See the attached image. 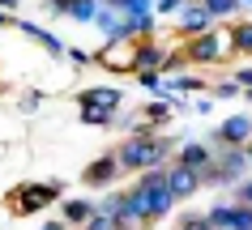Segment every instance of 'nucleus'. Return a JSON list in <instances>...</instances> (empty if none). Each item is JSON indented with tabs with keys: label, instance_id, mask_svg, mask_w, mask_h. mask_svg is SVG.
I'll return each mask as SVG.
<instances>
[{
	"label": "nucleus",
	"instance_id": "obj_4",
	"mask_svg": "<svg viewBox=\"0 0 252 230\" xmlns=\"http://www.w3.org/2000/svg\"><path fill=\"white\" fill-rule=\"evenodd\" d=\"M197 171L192 166H175V171H167V192L171 196H188V192H197Z\"/></svg>",
	"mask_w": 252,
	"mask_h": 230
},
{
	"label": "nucleus",
	"instance_id": "obj_8",
	"mask_svg": "<svg viewBox=\"0 0 252 230\" xmlns=\"http://www.w3.org/2000/svg\"><path fill=\"white\" fill-rule=\"evenodd\" d=\"M116 158H103V162H94L90 171H86V183H111V179H116Z\"/></svg>",
	"mask_w": 252,
	"mask_h": 230
},
{
	"label": "nucleus",
	"instance_id": "obj_14",
	"mask_svg": "<svg viewBox=\"0 0 252 230\" xmlns=\"http://www.w3.org/2000/svg\"><path fill=\"white\" fill-rule=\"evenodd\" d=\"M86 230H116V217L94 213V217H86Z\"/></svg>",
	"mask_w": 252,
	"mask_h": 230
},
{
	"label": "nucleus",
	"instance_id": "obj_1",
	"mask_svg": "<svg viewBox=\"0 0 252 230\" xmlns=\"http://www.w3.org/2000/svg\"><path fill=\"white\" fill-rule=\"evenodd\" d=\"M167 149H171L167 141H128V145L120 149L116 162H120V166H154Z\"/></svg>",
	"mask_w": 252,
	"mask_h": 230
},
{
	"label": "nucleus",
	"instance_id": "obj_13",
	"mask_svg": "<svg viewBox=\"0 0 252 230\" xmlns=\"http://www.w3.org/2000/svg\"><path fill=\"white\" fill-rule=\"evenodd\" d=\"M90 209H94V204H86V201H68L64 213L73 217V222H86V217H90Z\"/></svg>",
	"mask_w": 252,
	"mask_h": 230
},
{
	"label": "nucleus",
	"instance_id": "obj_5",
	"mask_svg": "<svg viewBox=\"0 0 252 230\" xmlns=\"http://www.w3.org/2000/svg\"><path fill=\"white\" fill-rule=\"evenodd\" d=\"M141 196H146V217H162L167 209H171V192H167V183H154V188H141Z\"/></svg>",
	"mask_w": 252,
	"mask_h": 230
},
{
	"label": "nucleus",
	"instance_id": "obj_21",
	"mask_svg": "<svg viewBox=\"0 0 252 230\" xmlns=\"http://www.w3.org/2000/svg\"><path fill=\"white\" fill-rule=\"evenodd\" d=\"M43 230H64V226H60V222H47V226H43Z\"/></svg>",
	"mask_w": 252,
	"mask_h": 230
},
{
	"label": "nucleus",
	"instance_id": "obj_18",
	"mask_svg": "<svg viewBox=\"0 0 252 230\" xmlns=\"http://www.w3.org/2000/svg\"><path fill=\"white\" fill-rule=\"evenodd\" d=\"M235 43L244 47V51H252V26H248V30H239V39H235Z\"/></svg>",
	"mask_w": 252,
	"mask_h": 230
},
{
	"label": "nucleus",
	"instance_id": "obj_12",
	"mask_svg": "<svg viewBox=\"0 0 252 230\" xmlns=\"http://www.w3.org/2000/svg\"><path fill=\"white\" fill-rule=\"evenodd\" d=\"M192 55H197V60H214V55H218V39H214V34H205V39L192 47Z\"/></svg>",
	"mask_w": 252,
	"mask_h": 230
},
{
	"label": "nucleus",
	"instance_id": "obj_16",
	"mask_svg": "<svg viewBox=\"0 0 252 230\" xmlns=\"http://www.w3.org/2000/svg\"><path fill=\"white\" fill-rule=\"evenodd\" d=\"M154 64H158V51H141L137 55V68H154Z\"/></svg>",
	"mask_w": 252,
	"mask_h": 230
},
{
	"label": "nucleus",
	"instance_id": "obj_7",
	"mask_svg": "<svg viewBox=\"0 0 252 230\" xmlns=\"http://www.w3.org/2000/svg\"><path fill=\"white\" fill-rule=\"evenodd\" d=\"M248 128H252V124L244 120V115H235V120H226L222 128H218V141H226V145H239V141L248 136Z\"/></svg>",
	"mask_w": 252,
	"mask_h": 230
},
{
	"label": "nucleus",
	"instance_id": "obj_22",
	"mask_svg": "<svg viewBox=\"0 0 252 230\" xmlns=\"http://www.w3.org/2000/svg\"><path fill=\"white\" fill-rule=\"evenodd\" d=\"M0 4H4V9H13V4H17V0H0Z\"/></svg>",
	"mask_w": 252,
	"mask_h": 230
},
{
	"label": "nucleus",
	"instance_id": "obj_24",
	"mask_svg": "<svg viewBox=\"0 0 252 230\" xmlns=\"http://www.w3.org/2000/svg\"><path fill=\"white\" fill-rule=\"evenodd\" d=\"M239 4H252V0H239Z\"/></svg>",
	"mask_w": 252,
	"mask_h": 230
},
{
	"label": "nucleus",
	"instance_id": "obj_2",
	"mask_svg": "<svg viewBox=\"0 0 252 230\" xmlns=\"http://www.w3.org/2000/svg\"><path fill=\"white\" fill-rule=\"evenodd\" d=\"M56 196L52 183H39V188H22L13 192V213H34V209H43V204Z\"/></svg>",
	"mask_w": 252,
	"mask_h": 230
},
{
	"label": "nucleus",
	"instance_id": "obj_10",
	"mask_svg": "<svg viewBox=\"0 0 252 230\" xmlns=\"http://www.w3.org/2000/svg\"><path fill=\"white\" fill-rule=\"evenodd\" d=\"M205 162H210V153H205L201 145H184V166L197 171V166H205Z\"/></svg>",
	"mask_w": 252,
	"mask_h": 230
},
{
	"label": "nucleus",
	"instance_id": "obj_17",
	"mask_svg": "<svg viewBox=\"0 0 252 230\" xmlns=\"http://www.w3.org/2000/svg\"><path fill=\"white\" fill-rule=\"evenodd\" d=\"M184 230H210V222L205 217H184Z\"/></svg>",
	"mask_w": 252,
	"mask_h": 230
},
{
	"label": "nucleus",
	"instance_id": "obj_9",
	"mask_svg": "<svg viewBox=\"0 0 252 230\" xmlns=\"http://www.w3.org/2000/svg\"><path fill=\"white\" fill-rule=\"evenodd\" d=\"M68 13L77 17V22H94V13H98V4H94V0H73V4H68Z\"/></svg>",
	"mask_w": 252,
	"mask_h": 230
},
{
	"label": "nucleus",
	"instance_id": "obj_11",
	"mask_svg": "<svg viewBox=\"0 0 252 230\" xmlns=\"http://www.w3.org/2000/svg\"><path fill=\"white\" fill-rule=\"evenodd\" d=\"M180 22H184V30H201L205 22H210V13H205V9H184Z\"/></svg>",
	"mask_w": 252,
	"mask_h": 230
},
{
	"label": "nucleus",
	"instance_id": "obj_6",
	"mask_svg": "<svg viewBox=\"0 0 252 230\" xmlns=\"http://www.w3.org/2000/svg\"><path fill=\"white\" fill-rule=\"evenodd\" d=\"M81 102H86L90 111H107V115H111L116 102H120V94L116 90H90V94H81Z\"/></svg>",
	"mask_w": 252,
	"mask_h": 230
},
{
	"label": "nucleus",
	"instance_id": "obj_20",
	"mask_svg": "<svg viewBox=\"0 0 252 230\" xmlns=\"http://www.w3.org/2000/svg\"><path fill=\"white\" fill-rule=\"evenodd\" d=\"M244 204H248V209H252V183H248V188H244Z\"/></svg>",
	"mask_w": 252,
	"mask_h": 230
},
{
	"label": "nucleus",
	"instance_id": "obj_19",
	"mask_svg": "<svg viewBox=\"0 0 252 230\" xmlns=\"http://www.w3.org/2000/svg\"><path fill=\"white\" fill-rule=\"evenodd\" d=\"M171 9H180V0H158V13H171Z\"/></svg>",
	"mask_w": 252,
	"mask_h": 230
},
{
	"label": "nucleus",
	"instance_id": "obj_15",
	"mask_svg": "<svg viewBox=\"0 0 252 230\" xmlns=\"http://www.w3.org/2000/svg\"><path fill=\"white\" fill-rule=\"evenodd\" d=\"M239 0H205V13H214V17H222V13H231Z\"/></svg>",
	"mask_w": 252,
	"mask_h": 230
},
{
	"label": "nucleus",
	"instance_id": "obj_23",
	"mask_svg": "<svg viewBox=\"0 0 252 230\" xmlns=\"http://www.w3.org/2000/svg\"><path fill=\"white\" fill-rule=\"evenodd\" d=\"M4 22H9V17H4V13H0V26H4Z\"/></svg>",
	"mask_w": 252,
	"mask_h": 230
},
{
	"label": "nucleus",
	"instance_id": "obj_3",
	"mask_svg": "<svg viewBox=\"0 0 252 230\" xmlns=\"http://www.w3.org/2000/svg\"><path fill=\"white\" fill-rule=\"evenodd\" d=\"M205 222L210 226H226V230H252V209H214Z\"/></svg>",
	"mask_w": 252,
	"mask_h": 230
}]
</instances>
